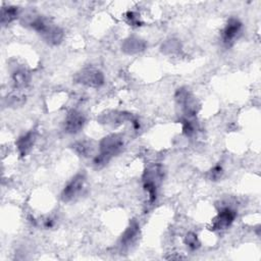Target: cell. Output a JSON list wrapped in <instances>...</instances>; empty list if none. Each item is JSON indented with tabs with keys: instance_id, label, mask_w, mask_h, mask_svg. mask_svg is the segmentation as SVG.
<instances>
[{
	"instance_id": "cell-19",
	"label": "cell",
	"mask_w": 261,
	"mask_h": 261,
	"mask_svg": "<svg viewBox=\"0 0 261 261\" xmlns=\"http://www.w3.org/2000/svg\"><path fill=\"white\" fill-rule=\"evenodd\" d=\"M174 49H178V43L174 40H169L164 45H162V50L164 52H166L167 50L169 52H172Z\"/></svg>"
},
{
	"instance_id": "cell-10",
	"label": "cell",
	"mask_w": 261,
	"mask_h": 261,
	"mask_svg": "<svg viewBox=\"0 0 261 261\" xmlns=\"http://www.w3.org/2000/svg\"><path fill=\"white\" fill-rule=\"evenodd\" d=\"M140 231V225L136 220H133L129 225L126 227L124 232L121 234L120 238V246L122 248H128L130 245L135 243L138 238Z\"/></svg>"
},
{
	"instance_id": "cell-14",
	"label": "cell",
	"mask_w": 261,
	"mask_h": 261,
	"mask_svg": "<svg viewBox=\"0 0 261 261\" xmlns=\"http://www.w3.org/2000/svg\"><path fill=\"white\" fill-rule=\"evenodd\" d=\"M18 15V8L16 6L8 5L2 8L1 10V23L3 25L13 21Z\"/></svg>"
},
{
	"instance_id": "cell-13",
	"label": "cell",
	"mask_w": 261,
	"mask_h": 261,
	"mask_svg": "<svg viewBox=\"0 0 261 261\" xmlns=\"http://www.w3.org/2000/svg\"><path fill=\"white\" fill-rule=\"evenodd\" d=\"M31 81L30 72L23 68H19L12 73V83L14 88L23 89L25 88Z\"/></svg>"
},
{
	"instance_id": "cell-9",
	"label": "cell",
	"mask_w": 261,
	"mask_h": 261,
	"mask_svg": "<svg viewBox=\"0 0 261 261\" xmlns=\"http://www.w3.org/2000/svg\"><path fill=\"white\" fill-rule=\"evenodd\" d=\"M86 118L84 114L76 110H71L65 117L63 122L64 132L68 134H76L79 133L85 125Z\"/></svg>"
},
{
	"instance_id": "cell-11",
	"label": "cell",
	"mask_w": 261,
	"mask_h": 261,
	"mask_svg": "<svg viewBox=\"0 0 261 261\" xmlns=\"http://www.w3.org/2000/svg\"><path fill=\"white\" fill-rule=\"evenodd\" d=\"M35 139H36V136L34 132H29L17 139L15 145L21 156H25L31 151L35 143Z\"/></svg>"
},
{
	"instance_id": "cell-16",
	"label": "cell",
	"mask_w": 261,
	"mask_h": 261,
	"mask_svg": "<svg viewBox=\"0 0 261 261\" xmlns=\"http://www.w3.org/2000/svg\"><path fill=\"white\" fill-rule=\"evenodd\" d=\"M72 148L81 156H88L91 152V147L87 142H77L72 146Z\"/></svg>"
},
{
	"instance_id": "cell-2",
	"label": "cell",
	"mask_w": 261,
	"mask_h": 261,
	"mask_svg": "<svg viewBox=\"0 0 261 261\" xmlns=\"http://www.w3.org/2000/svg\"><path fill=\"white\" fill-rule=\"evenodd\" d=\"M30 25L33 30L38 32L47 43L51 45H57L63 39V31L59 27L53 24L46 17L38 16L30 22Z\"/></svg>"
},
{
	"instance_id": "cell-5",
	"label": "cell",
	"mask_w": 261,
	"mask_h": 261,
	"mask_svg": "<svg viewBox=\"0 0 261 261\" xmlns=\"http://www.w3.org/2000/svg\"><path fill=\"white\" fill-rule=\"evenodd\" d=\"M74 80L76 83L91 88H99L104 84L103 73L94 67H86L82 69L75 74Z\"/></svg>"
},
{
	"instance_id": "cell-17",
	"label": "cell",
	"mask_w": 261,
	"mask_h": 261,
	"mask_svg": "<svg viewBox=\"0 0 261 261\" xmlns=\"http://www.w3.org/2000/svg\"><path fill=\"white\" fill-rule=\"evenodd\" d=\"M181 125H182V133L186 136L191 137L195 133V125L193 121H191L189 118H182Z\"/></svg>"
},
{
	"instance_id": "cell-18",
	"label": "cell",
	"mask_w": 261,
	"mask_h": 261,
	"mask_svg": "<svg viewBox=\"0 0 261 261\" xmlns=\"http://www.w3.org/2000/svg\"><path fill=\"white\" fill-rule=\"evenodd\" d=\"M223 174V169L220 165H215L213 166L209 172H208V178L210 180H218L220 179V177L222 176Z\"/></svg>"
},
{
	"instance_id": "cell-15",
	"label": "cell",
	"mask_w": 261,
	"mask_h": 261,
	"mask_svg": "<svg viewBox=\"0 0 261 261\" xmlns=\"http://www.w3.org/2000/svg\"><path fill=\"white\" fill-rule=\"evenodd\" d=\"M185 244L192 251H195L200 247V241L198 239V236L192 231L188 232L185 237Z\"/></svg>"
},
{
	"instance_id": "cell-3",
	"label": "cell",
	"mask_w": 261,
	"mask_h": 261,
	"mask_svg": "<svg viewBox=\"0 0 261 261\" xmlns=\"http://www.w3.org/2000/svg\"><path fill=\"white\" fill-rule=\"evenodd\" d=\"M163 176L162 169L159 165H153L146 169L143 175L144 190L148 193L149 201L153 203L157 197V189Z\"/></svg>"
},
{
	"instance_id": "cell-6",
	"label": "cell",
	"mask_w": 261,
	"mask_h": 261,
	"mask_svg": "<svg viewBox=\"0 0 261 261\" xmlns=\"http://www.w3.org/2000/svg\"><path fill=\"white\" fill-rule=\"evenodd\" d=\"M175 99L188 117H193L196 115L198 105L196 103V99L188 90L184 88L178 89L175 93Z\"/></svg>"
},
{
	"instance_id": "cell-1",
	"label": "cell",
	"mask_w": 261,
	"mask_h": 261,
	"mask_svg": "<svg viewBox=\"0 0 261 261\" xmlns=\"http://www.w3.org/2000/svg\"><path fill=\"white\" fill-rule=\"evenodd\" d=\"M123 147V139L118 134H112L103 138L99 145V154L94 158V164L97 167L106 165L113 156L117 155Z\"/></svg>"
},
{
	"instance_id": "cell-12",
	"label": "cell",
	"mask_w": 261,
	"mask_h": 261,
	"mask_svg": "<svg viewBox=\"0 0 261 261\" xmlns=\"http://www.w3.org/2000/svg\"><path fill=\"white\" fill-rule=\"evenodd\" d=\"M121 48L127 54H135L143 51L146 48V42L139 38L130 37L123 41Z\"/></svg>"
},
{
	"instance_id": "cell-20",
	"label": "cell",
	"mask_w": 261,
	"mask_h": 261,
	"mask_svg": "<svg viewBox=\"0 0 261 261\" xmlns=\"http://www.w3.org/2000/svg\"><path fill=\"white\" fill-rule=\"evenodd\" d=\"M126 17H127L128 21H129L133 25H140L141 22H140L139 16H138V14H136L135 12L128 11V12L126 13Z\"/></svg>"
},
{
	"instance_id": "cell-4",
	"label": "cell",
	"mask_w": 261,
	"mask_h": 261,
	"mask_svg": "<svg viewBox=\"0 0 261 261\" xmlns=\"http://www.w3.org/2000/svg\"><path fill=\"white\" fill-rule=\"evenodd\" d=\"M86 184V174L84 172L76 173L64 187L61 193V199L64 202H69L77 198L83 192Z\"/></svg>"
},
{
	"instance_id": "cell-7",
	"label": "cell",
	"mask_w": 261,
	"mask_h": 261,
	"mask_svg": "<svg viewBox=\"0 0 261 261\" xmlns=\"http://www.w3.org/2000/svg\"><path fill=\"white\" fill-rule=\"evenodd\" d=\"M242 29H243V24H242V22L238 18H236V17L229 18L227 20L224 29L222 30V34H221L222 42L226 46L232 45V43L241 35Z\"/></svg>"
},
{
	"instance_id": "cell-8",
	"label": "cell",
	"mask_w": 261,
	"mask_h": 261,
	"mask_svg": "<svg viewBox=\"0 0 261 261\" xmlns=\"http://www.w3.org/2000/svg\"><path fill=\"white\" fill-rule=\"evenodd\" d=\"M236 216H237V212L232 208L230 207L222 208L213 219L212 228L215 230H222L229 227L234 221Z\"/></svg>"
}]
</instances>
